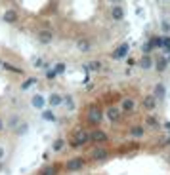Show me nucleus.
<instances>
[{
	"label": "nucleus",
	"instance_id": "1",
	"mask_svg": "<svg viewBox=\"0 0 170 175\" xmlns=\"http://www.w3.org/2000/svg\"><path fill=\"white\" fill-rule=\"evenodd\" d=\"M88 141H90V133H86L84 130H76L73 139L69 141V147L71 148H80V147H84Z\"/></svg>",
	"mask_w": 170,
	"mask_h": 175
},
{
	"label": "nucleus",
	"instance_id": "2",
	"mask_svg": "<svg viewBox=\"0 0 170 175\" xmlns=\"http://www.w3.org/2000/svg\"><path fill=\"white\" fill-rule=\"evenodd\" d=\"M84 164H86L84 158H82V156H76V158H71V160L65 162V169H67V171H79V169L84 168Z\"/></svg>",
	"mask_w": 170,
	"mask_h": 175
},
{
	"label": "nucleus",
	"instance_id": "3",
	"mask_svg": "<svg viewBox=\"0 0 170 175\" xmlns=\"http://www.w3.org/2000/svg\"><path fill=\"white\" fill-rule=\"evenodd\" d=\"M107 133L105 131H101V130H94L90 133V141L92 143H97V145H101V143H107Z\"/></svg>",
	"mask_w": 170,
	"mask_h": 175
},
{
	"label": "nucleus",
	"instance_id": "4",
	"mask_svg": "<svg viewBox=\"0 0 170 175\" xmlns=\"http://www.w3.org/2000/svg\"><path fill=\"white\" fill-rule=\"evenodd\" d=\"M128 50H130V46H128V44H121V46H118V48L111 53V57H113V59H122V57H126V55H128Z\"/></svg>",
	"mask_w": 170,
	"mask_h": 175
},
{
	"label": "nucleus",
	"instance_id": "5",
	"mask_svg": "<svg viewBox=\"0 0 170 175\" xmlns=\"http://www.w3.org/2000/svg\"><path fill=\"white\" fill-rule=\"evenodd\" d=\"M90 156L94 158V160H105V158L109 156V151H107V148H94V151L90 152Z\"/></svg>",
	"mask_w": 170,
	"mask_h": 175
},
{
	"label": "nucleus",
	"instance_id": "6",
	"mask_svg": "<svg viewBox=\"0 0 170 175\" xmlns=\"http://www.w3.org/2000/svg\"><path fill=\"white\" fill-rule=\"evenodd\" d=\"M100 120H101V112L97 109H92L90 114H88V122L90 124H100Z\"/></svg>",
	"mask_w": 170,
	"mask_h": 175
},
{
	"label": "nucleus",
	"instance_id": "7",
	"mask_svg": "<svg viewBox=\"0 0 170 175\" xmlns=\"http://www.w3.org/2000/svg\"><path fill=\"white\" fill-rule=\"evenodd\" d=\"M157 107V99L153 95H147L145 99H143V109H147V110H153Z\"/></svg>",
	"mask_w": 170,
	"mask_h": 175
},
{
	"label": "nucleus",
	"instance_id": "8",
	"mask_svg": "<svg viewBox=\"0 0 170 175\" xmlns=\"http://www.w3.org/2000/svg\"><path fill=\"white\" fill-rule=\"evenodd\" d=\"M31 105L34 107V109H44V105H46V99L42 95H34L33 99H31Z\"/></svg>",
	"mask_w": 170,
	"mask_h": 175
},
{
	"label": "nucleus",
	"instance_id": "9",
	"mask_svg": "<svg viewBox=\"0 0 170 175\" xmlns=\"http://www.w3.org/2000/svg\"><path fill=\"white\" fill-rule=\"evenodd\" d=\"M111 15H113V19H115V21H121V19L124 17V10H122L121 6H113Z\"/></svg>",
	"mask_w": 170,
	"mask_h": 175
},
{
	"label": "nucleus",
	"instance_id": "10",
	"mask_svg": "<svg viewBox=\"0 0 170 175\" xmlns=\"http://www.w3.org/2000/svg\"><path fill=\"white\" fill-rule=\"evenodd\" d=\"M4 21L6 23H15L17 21V12H15V10H6V13H4Z\"/></svg>",
	"mask_w": 170,
	"mask_h": 175
},
{
	"label": "nucleus",
	"instance_id": "11",
	"mask_svg": "<svg viewBox=\"0 0 170 175\" xmlns=\"http://www.w3.org/2000/svg\"><path fill=\"white\" fill-rule=\"evenodd\" d=\"M52 33H50V30H40V33H38V40H40V42H44V44H50V42H52Z\"/></svg>",
	"mask_w": 170,
	"mask_h": 175
},
{
	"label": "nucleus",
	"instance_id": "12",
	"mask_svg": "<svg viewBox=\"0 0 170 175\" xmlns=\"http://www.w3.org/2000/svg\"><path fill=\"white\" fill-rule=\"evenodd\" d=\"M58 173H59V166H58V164H54V166H46L40 175H58Z\"/></svg>",
	"mask_w": 170,
	"mask_h": 175
},
{
	"label": "nucleus",
	"instance_id": "13",
	"mask_svg": "<svg viewBox=\"0 0 170 175\" xmlns=\"http://www.w3.org/2000/svg\"><path fill=\"white\" fill-rule=\"evenodd\" d=\"M107 118H109V120H113V122H117L118 118H121V110H118V109H115V107L107 109Z\"/></svg>",
	"mask_w": 170,
	"mask_h": 175
},
{
	"label": "nucleus",
	"instance_id": "14",
	"mask_svg": "<svg viewBox=\"0 0 170 175\" xmlns=\"http://www.w3.org/2000/svg\"><path fill=\"white\" fill-rule=\"evenodd\" d=\"M48 103H50L52 107H58V105L63 103V97H61L59 93H52V95H50V99H48Z\"/></svg>",
	"mask_w": 170,
	"mask_h": 175
},
{
	"label": "nucleus",
	"instance_id": "15",
	"mask_svg": "<svg viewBox=\"0 0 170 175\" xmlns=\"http://www.w3.org/2000/svg\"><path fill=\"white\" fill-rule=\"evenodd\" d=\"M134 107H136V103H134V99H122V110L126 112H132Z\"/></svg>",
	"mask_w": 170,
	"mask_h": 175
},
{
	"label": "nucleus",
	"instance_id": "16",
	"mask_svg": "<svg viewBox=\"0 0 170 175\" xmlns=\"http://www.w3.org/2000/svg\"><path fill=\"white\" fill-rule=\"evenodd\" d=\"M143 131H145V128H143V126H134L132 130H130V135L132 137H142Z\"/></svg>",
	"mask_w": 170,
	"mask_h": 175
},
{
	"label": "nucleus",
	"instance_id": "17",
	"mask_svg": "<svg viewBox=\"0 0 170 175\" xmlns=\"http://www.w3.org/2000/svg\"><path fill=\"white\" fill-rule=\"evenodd\" d=\"M42 120H48V122H55V114L54 110H42Z\"/></svg>",
	"mask_w": 170,
	"mask_h": 175
},
{
	"label": "nucleus",
	"instance_id": "18",
	"mask_svg": "<svg viewBox=\"0 0 170 175\" xmlns=\"http://www.w3.org/2000/svg\"><path fill=\"white\" fill-rule=\"evenodd\" d=\"M34 84H37V78H34V76H31V78H27V80L21 84V90H29V88L34 86Z\"/></svg>",
	"mask_w": 170,
	"mask_h": 175
},
{
	"label": "nucleus",
	"instance_id": "19",
	"mask_svg": "<svg viewBox=\"0 0 170 175\" xmlns=\"http://www.w3.org/2000/svg\"><path fill=\"white\" fill-rule=\"evenodd\" d=\"M145 126H147V128H157V126H159V120H157L155 116H147V118H145Z\"/></svg>",
	"mask_w": 170,
	"mask_h": 175
},
{
	"label": "nucleus",
	"instance_id": "20",
	"mask_svg": "<svg viewBox=\"0 0 170 175\" xmlns=\"http://www.w3.org/2000/svg\"><path fill=\"white\" fill-rule=\"evenodd\" d=\"M2 67L6 70H10V73H17V74H23V70L21 69H17V67H13V65H10V63H2Z\"/></svg>",
	"mask_w": 170,
	"mask_h": 175
},
{
	"label": "nucleus",
	"instance_id": "21",
	"mask_svg": "<svg viewBox=\"0 0 170 175\" xmlns=\"http://www.w3.org/2000/svg\"><path fill=\"white\" fill-rule=\"evenodd\" d=\"M63 147H65V141H63V139H55V141H54V147H52V148H54L55 152H59Z\"/></svg>",
	"mask_w": 170,
	"mask_h": 175
},
{
	"label": "nucleus",
	"instance_id": "22",
	"mask_svg": "<svg viewBox=\"0 0 170 175\" xmlns=\"http://www.w3.org/2000/svg\"><path fill=\"white\" fill-rule=\"evenodd\" d=\"M86 69L88 70H101V63L100 61H92V63L86 65Z\"/></svg>",
	"mask_w": 170,
	"mask_h": 175
},
{
	"label": "nucleus",
	"instance_id": "23",
	"mask_svg": "<svg viewBox=\"0 0 170 175\" xmlns=\"http://www.w3.org/2000/svg\"><path fill=\"white\" fill-rule=\"evenodd\" d=\"M76 46H79L80 51H88V50H90V42H86V40H79Z\"/></svg>",
	"mask_w": 170,
	"mask_h": 175
},
{
	"label": "nucleus",
	"instance_id": "24",
	"mask_svg": "<svg viewBox=\"0 0 170 175\" xmlns=\"http://www.w3.org/2000/svg\"><path fill=\"white\" fill-rule=\"evenodd\" d=\"M65 69H67L65 63H58V65L54 67V73H55V74H63V73H65Z\"/></svg>",
	"mask_w": 170,
	"mask_h": 175
},
{
	"label": "nucleus",
	"instance_id": "25",
	"mask_svg": "<svg viewBox=\"0 0 170 175\" xmlns=\"http://www.w3.org/2000/svg\"><path fill=\"white\" fill-rule=\"evenodd\" d=\"M142 67L143 69H151V57H149V55L142 57Z\"/></svg>",
	"mask_w": 170,
	"mask_h": 175
},
{
	"label": "nucleus",
	"instance_id": "26",
	"mask_svg": "<svg viewBox=\"0 0 170 175\" xmlns=\"http://www.w3.org/2000/svg\"><path fill=\"white\" fill-rule=\"evenodd\" d=\"M157 67H159V70H164V67H166V59H164V57L159 59L157 61Z\"/></svg>",
	"mask_w": 170,
	"mask_h": 175
},
{
	"label": "nucleus",
	"instance_id": "27",
	"mask_svg": "<svg viewBox=\"0 0 170 175\" xmlns=\"http://www.w3.org/2000/svg\"><path fill=\"white\" fill-rule=\"evenodd\" d=\"M155 93H157V97H163L164 95V88L163 86H157L155 88Z\"/></svg>",
	"mask_w": 170,
	"mask_h": 175
},
{
	"label": "nucleus",
	"instance_id": "28",
	"mask_svg": "<svg viewBox=\"0 0 170 175\" xmlns=\"http://www.w3.org/2000/svg\"><path fill=\"white\" fill-rule=\"evenodd\" d=\"M163 46L170 50V36H163Z\"/></svg>",
	"mask_w": 170,
	"mask_h": 175
},
{
	"label": "nucleus",
	"instance_id": "29",
	"mask_svg": "<svg viewBox=\"0 0 170 175\" xmlns=\"http://www.w3.org/2000/svg\"><path fill=\"white\" fill-rule=\"evenodd\" d=\"M19 122V118H12V120H10V126H15Z\"/></svg>",
	"mask_w": 170,
	"mask_h": 175
},
{
	"label": "nucleus",
	"instance_id": "30",
	"mask_svg": "<svg viewBox=\"0 0 170 175\" xmlns=\"http://www.w3.org/2000/svg\"><path fill=\"white\" fill-rule=\"evenodd\" d=\"M4 126H6V124H4V120H2V118H0V131L4 130Z\"/></svg>",
	"mask_w": 170,
	"mask_h": 175
},
{
	"label": "nucleus",
	"instance_id": "31",
	"mask_svg": "<svg viewBox=\"0 0 170 175\" xmlns=\"http://www.w3.org/2000/svg\"><path fill=\"white\" fill-rule=\"evenodd\" d=\"M2 158H4V148L0 147V160H2Z\"/></svg>",
	"mask_w": 170,
	"mask_h": 175
},
{
	"label": "nucleus",
	"instance_id": "32",
	"mask_svg": "<svg viewBox=\"0 0 170 175\" xmlns=\"http://www.w3.org/2000/svg\"><path fill=\"white\" fill-rule=\"evenodd\" d=\"M0 67H2V61H0Z\"/></svg>",
	"mask_w": 170,
	"mask_h": 175
}]
</instances>
